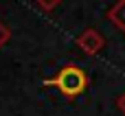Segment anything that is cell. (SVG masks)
I'll use <instances>...</instances> for the list:
<instances>
[{
  "label": "cell",
  "instance_id": "cell-1",
  "mask_svg": "<svg viewBox=\"0 0 125 116\" xmlns=\"http://www.w3.org/2000/svg\"><path fill=\"white\" fill-rule=\"evenodd\" d=\"M44 86H48V88H51V86L57 88V90L62 92V97H66V99L73 101V99H77L79 94H83V92L88 90L90 79H88L86 70L79 68L77 64H66V66L59 68V72H57L55 77L46 79Z\"/></svg>",
  "mask_w": 125,
  "mask_h": 116
},
{
  "label": "cell",
  "instance_id": "cell-2",
  "mask_svg": "<svg viewBox=\"0 0 125 116\" xmlns=\"http://www.w3.org/2000/svg\"><path fill=\"white\" fill-rule=\"evenodd\" d=\"M77 46H79V50L86 53V55H97V53L103 50L105 37H103L97 29H86V31H81V33L77 35Z\"/></svg>",
  "mask_w": 125,
  "mask_h": 116
},
{
  "label": "cell",
  "instance_id": "cell-3",
  "mask_svg": "<svg viewBox=\"0 0 125 116\" xmlns=\"http://www.w3.org/2000/svg\"><path fill=\"white\" fill-rule=\"evenodd\" d=\"M105 18L110 20L112 26H116L119 31H125V0H116V2L108 9Z\"/></svg>",
  "mask_w": 125,
  "mask_h": 116
},
{
  "label": "cell",
  "instance_id": "cell-4",
  "mask_svg": "<svg viewBox=\"0 0 125 116\" xmlns=\"http://www.w3.org/2000/svg\"><path fill=\"white\" fill-rule=\"evenodd\" d=\"M35 4H37L44 13H51V11H55V9L62 4V0H35Z\"/></svg>",
  "mask_w": 125,
  "mask_h": 116
},
{
  "label": "cell",
  "instance_id": "cell-5",
  "mask_svg": "<svg viewBox=\"0 0 125 116\" xmlns=\"http://www.w3.org/2000/svg\"><path fill=\"white\" fill-rule=\"evenodd\" d=\"M9 39H11V29H9V26L0 20V50L4 48V44H7Z\"/></svg>",
  "mask_w": 125,
  "mask_h": 116
},
{
  "label": "cell",
  "instance_id": "cell-6",
  "mask_svg": "<svg viewBox=\"0 0 125 116\" xmlns=\"http://www.w3.org/2000/svg\"><path fill=\"white\" fill-rule=\"evenodd\" d=\"M116 110L125 116V92H121V94L116 97Z\"/></svg>",
  "mask_w": 125,
  "mask_h": 116
}]
</instances>
